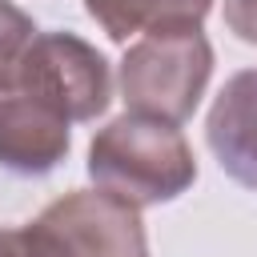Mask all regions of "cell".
Instances as JSON below:
<instances>
[{"instance_id": "3", "label": "cell", "mask_w": 257, "mask_h": 257, "mask_svg": "<svg viewBox=\"0 0 257 257\" xmlns=\"http://www.w3.org/2000/svg\"><path fill=\"white\" fill-rule=\"evenodd\" d=\"M213 76V48L201 28L145 32L120 56V96L128 112L181 124L205 96Z\"/></svg>"}, {"instance_id": "2", "label": "cell", "mask_w": 257, "mask_h": 257, "mask_svg": "<svg viewBox=\"0 0 257 257\" xmlns=\"http://www.w3.org/2000/svg\"><path fill=\"white\" fill-rule=\"evenodd\" d=\"M88 177L96 189L145 209L177 201L197 181V157L177 124L124 112L96 128L88 145Z\"/></svg>"}, {"instance_id": "5", "label": "cell", "mask_w": 257, "mask_h": 257, "mask_svg": "<svg viewBox=\"0 0 257 257\" xmlns=\"http://www.w3.org/2000/svg\"><path fill=\"white\" fill-rule=\"evenodd\" d=\"M205 141L217 157V165L245 189H257V68L233 72L225 88L217 92Z\"/></svg>"}, {"instance_id": "7", "label": "cell", "mask_w": 257, "mask_h": 257, "mask_svg": "<svg viewBox=\"0 0 257 257\" xmlns=\"http://www.w3.org/2000/svg\"><path fill=\"white\" fill-rule=\"evenodd\" d=\"M36 24L24 8H16L12 0H0V76L20 60V52L32 44Z\"/></svg>"}, {"instance_id": "8", "label": "cell", "mask_w": 257, "mask_h": 257, "mask_svg": "<svg viewBox=\"0 0 257 257\" xmlns=\"http://www.w3.org/2000/svg\"><path fill=\"white\" fill-rule=\"evenodd\" d=\"M225 24L237 40L257 44V0H225Z\"/></svg>"}, {"instance_id": "4", "label": "cell", "mask_w": 257, "mask_h": 257, "mask_svg": "<svg viewBox=\"0 0 257 257\" xmlns=\"http://www.w3.org/2000/svg\"><path fill=\"white\" fill-rule=\"evenodd\" d=\"M32 257H149L141 209L104 193L72 189L24 225Z\"/></svg>"}, {"instance_id": "6", "label": "cell", "mask_w": 257, "mask_h": 257, "mask_svg": "<svg viewBox=\"0 0 257 257\" xmlns=\"http://www.w3.org/2000/svg\"><path fill=\"white\" fill-rule=\"evenodd\" d=\"M209 8H213V0H84V12L116 44H124L137 32L201 28Z\"/></svg>"}, {"instance_id": "9", "label": "cell", "mask_w": 257, "mask_h": 257, "mask_svg": "<svg viewBox=\"0 0 257 257\" xmlns=\"http://www.w3.org/2000/svg\"><path fill=\"white\" fill-rule=\"evenodd\" d=\"M0 257H32V245H28L24 225H8V229H0Z\"/></svg>"}, {"instance_id": "1", "label": "cell", "mask_w": 257, "mask_h": 257, "mask_svg": "<svg viewBox=\"0 0 257 257\" xmlns=\"http://www.w3.org/2000/svg\"><path fill=\"white\" fill-rule=\"evenodd\" d=\"M108 60L72 32H36L0 76V169L52 173L68 153V128L108 108Z\"/></svg>"}]
</instances>
